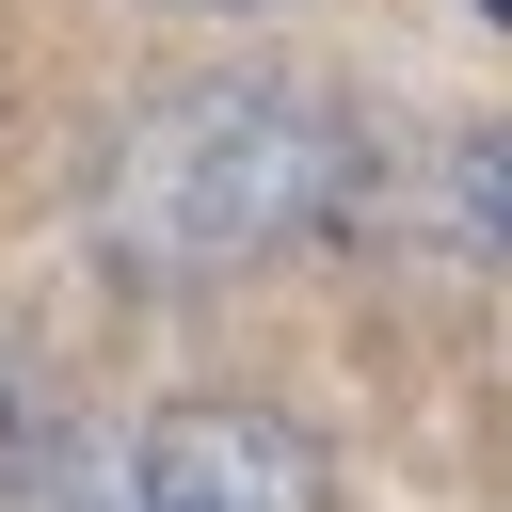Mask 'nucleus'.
I'll return each mask as SVG.
<instances>
[{"label":"nucleus","mask_w":512,"mask_h":512,"mask_svg":"<svg viewBox=\"0 0 512 512\" xmlns=\"http://www.w3.org/2000/svg\"><path fill=\"white\" fill-rule=\"evenodd\" d=\"M480 16H496V32H512V0H480Z\"/></svg>","instance_id":"20e7f679"},{"label":"nucleus","mask_w":512,"mask_h":512,"mask_svg":"<svg viewBox=\"0 0 512 512\" xmlns=\"http://www.w3.org/2000/svg\"><path fill=\"white\" fill-rule=\"evenodd\" d=\"M448 208H464V240H480V256H512V128H480V144L448 160Z\"/></svg>","instance_id":"7ed1b4c3"},{"label":"nucleus","mask_w":512,"mask_h":512,"mask_svg":"<svg viewBox=\"0 0 512 512\" xmlns=\"http://www.w3.org/2000/svg\"><path fill=\"white\" fill-rule=\"evenodd\" d=\"M128 512H320V448L256 400H160L128 432Z\"/></svg>","instance_id":"f03ea898"},{"label":"nucleus","mask_w":512,"mask_h":512,"mask_svg":"<svg viewBox=\"0 0 512 512\" xmlns=\"http://www.w3.org/2000/svg\"><path fill=\"white\" fill-rule=\"evenodd\" d=\"M368 144L320 80H272V64H224V80H176L128 112L112 176H96V224L128 272H240V256H288L352 208Z\"/></svg>","instance_id":"f257e3e1"}]
</instances>
